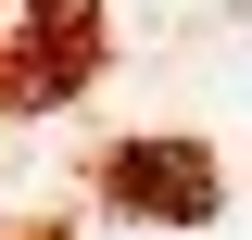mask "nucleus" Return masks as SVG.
Wrapping results in <instances>:
<instances>
[{"instance_id":"obj_1","label":"nucleus","mask_w":252,"mask_h":240,"mask_svg":"<svg viewBox=\"0 0 252 240\" xmlns=\"http://www.w3.org/2000/svg\"><path fill=\"white\" fill-rule=\"evenodd\" d=\"M89 63V0H0V89L63 101Z\"/></svg>"},{"instance_id":"obj_2","label":"nucleus","mask_w":252,"mask_h":240,"mask_svg":"<svg viewBox=\"0 0 252 240\" xmlns=\"http://www.w3.org/2000/svg\"><path fill=\"white\" fill-rule=\"evenodd\" d=\"M101 177H114V202H139V215H215V164H202V152H177V139L114 152Z\"/></svg>"}]
</instances>
